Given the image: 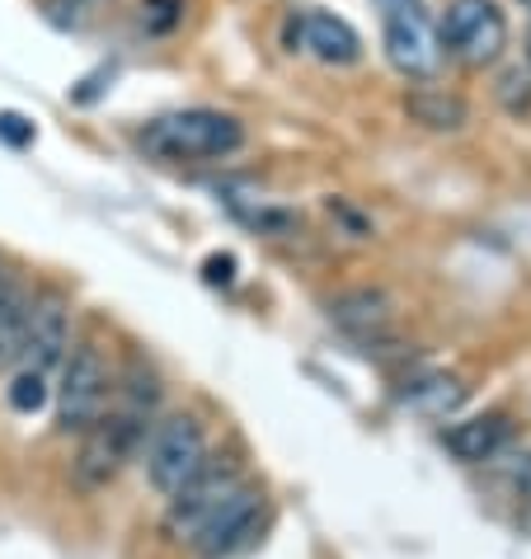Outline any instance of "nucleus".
<instances>
[{
	"label": "nucleus",
	"mask_w": 531,
	"mask_h": 559,
	"mask_svg": "<svg viewBox=\"0 0 531 559\" xmlns=\"http://www.w3.org/2000/svg\"><path fill=\"white\" fill-rule=\"evenodd\" d=\"M155 405H161V381L155 371L137 357L128 367V377L118 385V405H108V414L99 418L90 432H81V456H75V485L81 489H104L114 485L118 471L142 452L146 432L155 424Z\"/></svg>",
	"instance_id": "nucleus-1"
},
{
	"label": "nucleus",
	"mask_w": 531,
	"mask_h": 559,
	"mask_svg": "<svg viewBox=\"0 0 531 559\" xmlns=\"http://www.w3.org/2000/svg\"><path fill=\"white\" fill-rule=\"evenodd\" d=\"M142 146L155 160H222L245 146V128L240 118L216 114V108H179L146 122Z\"/></svg>",
	"instance_id": "nucleus-2"
},
{
	"label": "nucleus",
	"mask_w": 531,
	"mask_h": 559,
	"mask_svg": "<svg viewBox=\"0 0 531 559\" xmlns=\"http://www.w3.org/2000/svg\"><path fill=\"white\" fill-rule=\"evenodd\" d=\"M146 479L151 489L161 493V499H175L184 485H193V479L208 471L212 461V447H208V432L193 414H169V418H155L146 442Z\"/></svg>",
	"instance_id": "nucleus-3"
},
{
	"label": "nucleus",
	"mask_w": 531,
	"mask_h": 559,
	"mask_svg": "<svg viewBox=\"0 0 531 559\" xmlns=\"http://www.w3.org/2000/svg\"><path fill=\"white\" fill-rule=\"evenodd\" d=\"M114 400V371L95 344H71L57 371V424L61 432H90L108 414Z\"/></svg>",
	"instance_id": "nucleus-4"
},
{
	"label": "nucleus",
	"mask_w": 531,
	"mask_h": 559,
	"mask_svg": "<svg viewBox=\"0 0 531 559\" xmlns=\"http://www.w3.org/2000/svg\"><path fill=\"white\" fill-rule=\"evenodd\" d=\"M437 43L461 67H494L508 48V20L494 0H451L437 24Z\"/></svg>",
	"instance_id": "nucleus-5"
},
{
	"label": "nucleus",
	"mask_w": 531,
	"mask_h": 559,
	"mask_svg": "<svg viewBox=\"0 0 531 559\" xmlns=\"http://www.w3.org/2000/svg\"><path fill=\"white\" fill-rule=\"evenodd\" d=\"M245 485H249V479L231 461H208V471H202L193 485H184L175 499H165V518H161L165 536L179 540V546H193L202 526H208L216 512L236 499Z\"/></svg>",
	"instance_id": "nucleus-6"
},
{
	"label": "nucleus",
	"mask_w": 531,
	"mask_h": 559,
	"mask_svg": "<svg viewBox=\"0 0 531 559\" xmlns=\"http://www.w3.org/2000/svg\"><path fill=\"white\" fill-rule=\"evenodd\" d=\"M381 5V24H386V57L400 75H414V81H428V75L442 71V43H437V28L428 20L424 0H377Z\"/></svg>",
	"instance_id": "nucleus-7"
},
{
	"label": "nucleus",
	"mask_w": 531,
	"mask_h": 559,
	"mask_svg": "<svg viewBox=\"0 0 531 559\" xmlns=\"http://www.w3.org/2000/svg\"><path fill=\"white\" fill-rule=\"evenodd\" d=\"M263 526H269V503H263V489L245 485L236 499H231V503L198 532L193 555H198V559H236V555H245V550L259 546Z\"/></svg>",
	"instance_id": "nucleus-8"
},
{
	"label": "nucleus",
	"mask_w": 531,
	"mask_h": 559,
	"mask_svg": "<svg viewBox=\"0 0 531 559\" xmlns=\"http://www.w3.org/2000/svg\"><path fill=\"white\" fill-rule=\"evenodd\" d=\"M67 353H71V310H67V297L43 292V297H34V316H28V338H24L20 367L43 371V377H57L61 362H67Z\"/></svg>",
	"instance_id": "nucleus-9"
},
{
	"label": "nucleus",
	"mask_w": 531,
	"mask_h": 559,
	"mask_svg": "<svg viewBox=\"0 0 531 559\" xmlns=\"http://www.w3.org/2000/svg\"><path fill=\"white\" fill-rule=\"evenodd\" d=\"M287 38H292V52H306L324 61V67H353L363 57V38L349 20H339L330 10H306L287 24Z\"/></svg>",
	"instance_id": "nucleus-10"
},
{
	"label": "nucleus",
	"mask_w": 531,
	"mask_h": 559,
	"mask_svg": "<svg viewBox=\"0 0 531 559\" xmlns=\"http://www.w3.org/2000/svg\"><path fill=\"white\" fill-rule=\"evenodd\" d=\"M508 418L504 414H475V418H461V424H451L442 432L447 452L465 461V465H480V461H494L498 452L508 447Z\"/></svg>",
	"instance_id": "nucleus-11"
},
{
	"label": "nucleus",
	"mask_w": 531,
	"mask_h": 559,
	"mask_svg": "<svg viewBox=\"0 0 531 559\" xmlns=\"http://www.w3.org/2000/svg\"><path fill=\"white\" fill-rule=\"evenodd\" d=\"M330 320L339 324L343 334L371 344V338H381L390 330V297H386V292H371V287L343 292V297L330 301Z\"/></svg>",
	"instance_id": "nucleus-12"
},
{
	"label": "nucleus",
	"mask_w": 531,
	"mask_h": 559,
	"mask_svg": "<svg viewBox=\"0 0 531 559\" xmlns=\"http://www.w3.org/2000/svg\"><path fill=\"white\" fill-rule=\"evenodd\" d=\"M28 316H34V297L28 287H20L10 277L0 287V371H14L24 357V338H28Z\"/></svg>",
	"instance_id": "nucleus-13"
},
{
	"label": "nucleus",
	"mask_w": 531,
	"mask_h": 559,
	"mask_svg": "<svg viewBox=\"0 0 531 559\" xmlns=\"http://www.w3.org/2000/svg\"><path fill=\"white\" fill-rule=\"evenodd\" d=\"M52 395V377H43V371H28V367H14V381H10V409L14 414H38L43 405H48Z\"/></svg>",
	"instance_id": "nucleus-14"
},
{
	"label": "nucleus",
	"mask_w": 531,
	"mask_h": 559,
	"mask_svg": "<svg viewBox=\"0 0 531 559\" xmlns=\"http://www.w3.org/2000/svg\"><path fill=\"white\" fill-rule=\"evenodd\" d=\"M404 400L424 414H447V409L461 405V385L451 377H428V381H414L410 391H404Z\"/></svg>",
	"instance_id": "nucleus-15"
},
{
	"label": "nucleus",
	"mask_w": 531,
	"mask_h": 559,
	"mask_svg": "<svg viewBox=\"0 0 531 559\" xmlns=\"http://www.w3.org/2000/svg\"><path fill=\"white\" fill-rule=\"evenodd\" d=\"M410 114L418 118V122H428V128H461L465 122V104L457 99V95H414L410 99Z\"/></svg>",
	"instance_id": "nucleus-16"
},
{
	"label": "nucleus",
	"mask_w": 531,
	"mask_h": 559,
	"mask_svg": "<svg viewBox=\"0 0 531 559\" xmlns=\"http://www.w3.org/2000/svg\"><path fill=\"white\" fill-rule=\"evenodd\" d=\"M184 20V0H142V28L146 34H169Z\"/></svg>",
	"instance_id": "nucleus-17"
},
{
	"label": "nucleus",
	"mask_w": 531,
	"mask_h": 559,
	"mask_svg": "<svg viewBox=\"0 0 531 559\" xmlns=\"http://www.w3.org/2000/svg\"><path fill=\"white\" fill-rule=\"evenodd\" d=\"M0 136H5L10 146H28L34 142V122L20 118V114H0Z\"/></svg>",
	"instance_id": "nucleus-18"
},
{
	"label": "nucleus",
	"mask_w": 531,
	"mask_h": 559,
	"mask_svg": "<svg viewBox=\"0 0 531 559\" xmlns=\"http://www.w3.org/2000/svg\"><path fill=\"white\" fill-rule=\"evenodd\" d=\"M231 269H236L231 259H208V283H231Z\"/></svg>",
	"instance_id": "nucleus-19"
},
{
	"label": "nucleus",
	"mask_w": 531,
	"mask_h": 559,
	"mask_svg": "<svg viewBox=\"0 0 531 559\" xmlns=\"http://www.w3.org/2000/svg\"><path fill=\"white\" fill-rule=\"evenodd\" d=\"M527 61H531V24H527Z\"/></svg>",
	"instance_id": "nucleus-20"
},
{
	"label": "nucleus",
	"mask_w": 531,
	"mask_h": 559,
	"mask_svg": "<svg viewBox=\"0 0 531 559\" xmlns=\"http://www.w3.org/2000/svg\"><path fill=\"white\" fill-rule=\"evenodd\" d=\"M75 5H99V0H75Z\"/></svg>",
	"instance_id": "nucleus-21"
},
{
	"label": "nucleus",
	"mask_w": 531,
	"mask_h": 559,
	"mask_svg": "<svg viewBox=\"0 0 531 559\" xmlns=\"http://www.w3.org/2000/svg\"><path fill=\"white\" fill-rule=\"evenodd\" d=\"M5 283H10V277H5V269H0V287H5Z\"/></svg>",
	"instance_id": "nucleus-22"
}]
</instances>
